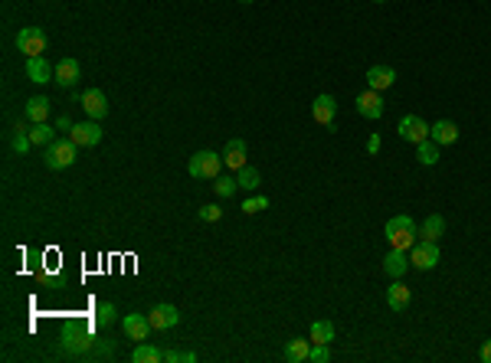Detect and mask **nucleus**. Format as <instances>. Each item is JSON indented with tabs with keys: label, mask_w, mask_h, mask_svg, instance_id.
I'll use <instances>...</instances> for the list:
<instances>
[{
	"label": "nucleus",
	"mask_w": 491,
	"mask_h": 363,
	"mask_svg": "<svg viewBox=\"0 0 491 363\" xmlns=\"http://www.w3.org/2000/svg\"><path fill=\"white\" fill-rule=\"evenodd\" d=\"M416 235H419V226L413 223V216H390L386 219V242H390V249H413V242H416Z\"/></svg>",
	"instance_id": "f257e3e1"
},
{
	"label": "nucleus",
	"mask_w": 491,
	"mask_h": 363,
	"mask_svg": "<svg viewBox=\"0 0 491 363\" xmlns=\"http://www.w3.org/2000/svg\"><path fill=\"white\" fill-rule=\"evenodd\" d=\"M223 167H226L223 154H216V150H197L190 157V164H187L190 177H197V180H216Z\"/></svg>",
	"instance_id": "f03ea898"
},
{
	"label": "nucleus",
	"mask_w": 491,
	"mask_h": 363,
	"mask_svg": "<svg viewBox=\"0 0 491 363\" xmlns=\"http://www.w3.org/2000/svg\"><path fill=\"white\" fill-rule=\"evenodd\" d=\"M75 150H79V144H75L73 138H56L50 148H46V167L50 171H66V167H73L75 164Z\"/></svg>",
	"instance_id": "7ed1b4c3"
},
{
	"label": "nucleus",
	"mask_w": 491,
	"mask_h": 363,
	"mask_svg": "<svg viewBox=\"0 0 491 363\" xmlns=\"http://www.w3.org/2000/svg\"><path fill=\"white\" fill-rule=\"evenodd\" d=\"M17 49H20L27 59H33V56H46V33L36 30V26H23V30L17 33Z\"/></svg>",
	"instance_id": "20e7f679"
},
{
	"label": "nucleus",
	"mask_w": 491,
	"mask_h": 363,
	"mask_svg": "<svg viewBox=\"0 0 491 363\" xmlns=\"http://www.w3.org/2000/svg\"><path fill=\"white\" fill-rule=\"evenodd\" d=\"M409 265L419 268V272H429V268H436V265H439V242H426V239L413 242V252H409Z\"/></svg>",
	"instance_id": "39448f33"
},
{
	"label": "nucleus",
	"mask_w": 491,
	"mask_h": 363,
	"mask_svg": "<svg viewBox=\"0 0 491 363\" xmlns=\"http://www.w3.org/2000/svg\"><path fill=\"white\" fill-rule=\"evenodd\" d=\"M396 134L406 141V144H423L429 138V125L419 115H403L400 125H396Z\"/></svg>",
	"instance_id": "423d86ee"
},
{
	"label": "nucleus",
	"mask_w": 491,
	"mask_h": 363,
	"mask_svg": "<svg viewBox=\"0 0 491 363\" xmlns=\"http://www.w3.org/2000/svg\"><path fill=\"white\" fill-rule=\"evenodd\" d=\"M354 105H357V115H361V118H367V121H377V118H384V92L363 88Z\"/></svg>",
	"instance_id": "0eeeda50"
},
{
	"label": "nucleus",
	"mask_w": 491,
	"mask_h": 363,
	"mask_svg": "<svg viewBox=\"0 0 491 363\" xmlns=\"http://www.w3.org/2000/svg\"><path fill=\"white\" fill-rule=\"evenodd\" d=\"M102 134H105V131L98 128V121H92V118L82 121V125H73V128H69V138H73L79 148H96L98 141H102Z\"/></svg>",
	"instance_id": "6e6552de"
},
{
	"label": "nucleus",
	"mask_w": 491,
	"mask_h": 363,
	"mask_svg": "<svg viewBox=\"0 0 491 363\" xmlns=\"http://www.w3.org/2000/svg\"><path fill=\"white\" fill-rule=\"evenodd\" d=\"M311 118L318 121L321 128H334V118H338V98L334 95H318L311 105Z\"/></svg>",
	"instance_id": "1a4fd4ad"
},
{
	"label": "nucleus",
	"mask_w": 491,
	"mask_h": 363,
	"mask_svg": "<svg viewBox=\"0 0 491 363\" xmlns=\"http://www.w3.org/2000/svg\"><path fill=\"white\" fill-rule=\"evenodd\" d=\"M148 320L154 331H171V327L181 324V311L174 308V304H158V308H151Z\"/></svg>",
	"instance_id": "9d476101"
},
{
	"label": "nucleus",
	"mask_w": 491,
	"mask_h": 363,
	"mask_svg": "<svg viewBox=\"0 0 491 363\" xmlns=\"http://www.w3.org/2000/svg\"><path fill=\"white\" fill-rule=\"evenodd\" d=\"M27 75L36 86H46V82H56V65H50L46 56H33V59H27Z\"/></svg>",
	"instance_id": "9b49d317"
},
{
	"label": "nucleus",
	"mask_w": 491,
	"mask_h": 363,
	"mask_svg": "<svg viewBox=\"0 0 491 363\" xmlns=\"http://www.w3.org/2000/svg\"><path fill=\"white\" fill-rule=\"evenodd\" d=\"M82 108H86V115L92 118V121H102V118L108 115V98L102 88H89V92H82Z\"/></svg>",
	"instance_id": "f8f14e48"
},
{
	"label": "nucleus",
	"mask_w": 491,
	"mask_h": 363,
	"mask_svg": "<svg viewBox=\"0 0 491 363\" xmlns=\"http://www.w3.org/2000/svg\"><path fill=\"white\" fill-rule=\"evenodd\" d=\"M121 324H125V334H128L131 341H138V343L148 341L151 331H154V327H151V320H148V314H125Z\"/></svg>",
	"instance_id": "ddd939ff"
},
{
	"label": "nucleus",
	"mask_w": 491,
	"mask_h": 363,
	"mask_svg": "<svg viewBox=\"0 0 491 363\" xmlns=\"http://www.w3.org/2000/svg\"><path fill=\"white\" fill-rule=\"evenodd\" d=\"M429 138L436 141L439 148H448V144L459 141V128H455V121L442 118V121H436V125H429Z\"/></svg>",
	"instance_id": "4468645a"
},
{
	"label": "nucleus",
	"mask_w": 491,
	"mask_h": 363,
	"mask_svg": "<svg viewBox=\"0 0 491 363\" xmlns=\"http://www.w3.org/2000/svg\"><path fill=\"white\" fill-rule=\"evenodd\" d=\"M50 111H53V102L46 95H33L30 102H27V108H23V118L30 121V125H40V121H46L50 118Z\"/></svg>",
	"instance_id": "2eb2a0df"
},
{
	"label": "nucleus",
	"mask_w": 491,
	"mask_h": 363,
	"mask_svg": "<svg viewBox=\"0 0 491 363\" xmlns=\"http://www.w3.org/2000/svg\"><path fill=\"white\" fill-rule=\"evenodd\" d=\"M409 298H413L409 285H406L403 278H393V285L386 288V304H390V311H406Z\"/></svg>",
	"instance_id": "dca6fc26"
},
{
	"label": "nucleus",
	"mask_w": 491,
	"mask_h": 363,
	"mask_svg": "<svg viewBox=\"0 0 491 363\" xmlns=\"http://www.w3.org/2000/svg\"><path fill=\"white\" fill-rule=\"evenodd\" d=\"M396 82V72L390 65H374V69H367V88H374V92H386V88Z\"/></svg>",
	"instance_id": "f3484780"
},
{
	"label": "nucleus",
	"mask_w": 491,
	"mask_h": 363,
	"mask_svg": "<svg viewBox=\"0 0 491 363\" xmlns=\"http://www.w3.org/2000/svg\"><path fill=\"white\" fill-rule=\"evenodd\" d=\"M223 164L229 167V171H243V167H245V141H239V138L226 141V148H223Z\"/></svg>",
	"instance_id": "a211bd4d"
},
{
	"label": "nucleus",
	"mask_w": 491,
	"mask_h": 363,
	"mask_svg": "<svg viewBox=\"0 0 491 363\" xmlns=\"http://www.w3.org/2000/svg\"><path fill=\"white\" fill-rule=\"evenodd\" d=\"M384 268H386V275L390 278H403L406 272H409V258H406L403 249H390L384 258Z\"/></svg>",
	"instance_id": "6ab92c4d"
},
{
	"label": "nucleus",
	"mask_w": 491,
	"mask_h": 363,
	"mask_svg": "<svg viewBox=\"0 0 491 363\" xmlns=\"http://www.w3.org/2000/svg\"><path fill=\"white\" fill-rule=\"evenodd\" d=\"M56 82H59L63 88H73L75 82H79V63L69 59V56L59 59V63H56Z\"/></svg>",
	"instance_id": "aec40b11"
},
{
	"label": "nucleus",
	"mask_w": 491,
	"mask_h": 363,
	"mask_svg": "<svg viewBox=\"0 0 491 363\" xmlns=\"http://www.w3.org/2000/svg\"><path fill=\"white\" fill-rule=\"evenodd\" d=\"M311 357V337H292L285 343V360L289 363H305Z\"/></svg>",
	"instance_id": "412c9836"
},
{
	"label": "nucleus",
	"mask_w": 491,
	"mask_h": 363,
	"mask_svg": "<svg viewBox=\"0 0 491 363\" xmlns=\"http://www.w3.org/2000/svg\"><path fill=\"white\" fill-rule=\"evenodd\" d=\"M442 233H446V219H442L439 213L426 216V223L419 226V239H426V242H439Z\"/></svg>",
	"instance_id": "4be33fe9"
},
{
	"label": "nucleus",
	"mask_w": 491,
	"mask_h": 363,
	"mask_svg": "<svg viewBox=\"0 0 491 363\" xmlns=\"http://www.w3.org/2000/svg\"><path fill=\"white\" fill-rule=\"evenodd\" d=\"M164 360V353L154 347V343H144L141 341L138 347H135V353H131V363H160Z\"/></svg>",
	"instance_id": "5701e85b"
},
{
	"label": "nucleus",
	"mask_w": 491,
	"mask_h": 363,
	"mask_svg": "<svg viewBox=\"0 0 491 363\" xmlns=\"http://www.w3.org/2000/svg\"><path fill=\"white\" fill-rule=\"evenodd\" d=\"M30 141H33V148H50L56 141V131L46 125V121H40V125H33L30 128Z\"/></svg>",
	"instance_id": "b1692460"
},
{
	"label": "nucleus",
	"mask_w": 491,
	"mask_h": 363,
	"mask_svg": "<svg viewBox=\"0 0 491 363\" xmlns=\"http://www.w3.org/2000/svg\"><path fill=\"white\" fill-rule=\"evenodd\" d=\"M89 334L86 331H79V327H66V334H63V347L66 350H86L89 347Z\"/></svg>",
	"instance_id": "393cba45"
},
{
	"label": "nucleus",
	"mask_w": 491,
	"mask_h": 363,
	"mask_svg": "<svg viewBox=\"0 0 491 363\" xmlns=\"http://www.w3.org/2000/svg\"><path fill=\"white\" fill-rule=\"evenodd\" d=\"M308 337H311V343H331L334 341V324L331 320H315Z\"/></svg>",
	"instance_id": "a878e982"
},
{
	"label": "nucleus",
	"mask_w": 491,
	"mask_h": 363,
	"mask_svg": "<svg viewBox=\"0 0 491 363\" xmlns=\"http://www.w3.org/2000/svg\"><path fill=\"white\" fill-rule=\"evenodd\" d=\"M236 180H239V187H243V190H252V193H256L259 183H262V173H259L256 167H249V164H245L243 171H236Z\"/></svg>",
	"instance_id": "bb28decb"
},
{
	"label": "nucleus",
	"mask_w": 491,
	"mask_h": 363,
	"mask_svg": "<svg viewBox=\"0 0 491 363\" xmlns=\"http://www.w3.org/2000/svg\"><path fill=\"white\" fill-rule=\"evenodd\" d=\"M416 157H419V164H426V167L439 164V144L432 138H426L423 144H416Z\"/></svg>",
	"instance_id": "cd10ccee"
},
{
	"label": "nucleus",
	"mask_w": 491,
	"mask_h": 363,
	"mask_svg": "<svg viewBox=\"0 0 491 363\" xmlns=\"http://www.w3.org/2000/svg\"><path fill=\"white\" fill-rule=\"evenodd\" d=\"M33 148V141H30V128H27V118H23V121H17V134H13V150H17V154H27V150Z\"/></svg>",
	"instance_id": "c85d7f7f"
},
{
	"label": "nucleus",
	"mask_w": 491,
	"mask_h": 363,
	"mask_svg": "<svg viewBox=\"0 0 491 363\" xmlns=\"http://www.w3.org/2000/svg\"><path fill=\"white\" fill-rule=\"evenodd\" d=\"M213 190H216V196H233V193L239 190V180H236V177H229V173H220V177H216V183H213Z\"/></svg>",
	"instance_id": "c756f323"
},
{
	"label": "nucleus",
	"mask_w": 491,
	"mask_h": 363,
	"mask_svg": "<svg viewBox=\"0 0 491 363\" xmlns=\"http://www.w3.org/2000/svg\"><path fill=\"white\" fill-rule=\"evenodd\" d=\"M96 324L98 327H108V324H115V304H98V311H96Z\"/></svg>",
	"instance_id": "7c9ffc66"
},
{
	"label": "nucleus",
	"mask_w": 491,
	"mask_h": 363,
	"mask_svg": "<svg viewBox=\"0 0 491 363\" xmlns=\"http://www.w3.org/2000/svg\"><path fill=\"white\" fill-rule=\"evenodd\" d=\"M164 360L167 363H197V353L193 350H167L164 353Z\"/></svg>",
	"instance_id": "2f4dec72"
},
{
	"label": "nucleus",
	"mask_w": 491,
	"mask_h": 363,
	"mask_svg": "<svg viewBox=\"0 0 491 363\" xmlns=\"http://www.w3.org/2000/svg\"><path fill=\"white\" fill-rule=\"evenodd\" d=\"M266 206H269V200H266V196H259V193H256V196H249V200H245V203H243V213H249V216H252V213H262Z\"/></svg>",
	"instance_id": "473e14b6"
},
{
	"label": "nucleus",
	"mask_w": 491,
	"mask_h": 363,
	"mask_svg": "<svg viewBox=\"0 0 491 363\" xmlns=\"http://www.w3.org/2000/svg\"><path fill=\"white\" fill-rule=\"evenodd\" d=\"M311 363H328L331 360V350H328V343H311Z\"/></svg>",
	"instance_id": "72a5a7b5"
},
{
	"label": "nucleus",
	"mask_w": 491,
	"mask_h": 363,
	"mask_svg": "<svg viewBox=\"0 0 491 363\" xmlns=\"http://www.w3.org/2000/svg\"><path fill=\"white\" fill-rule=\"evenodd\" d=\"M200 219H203V223H220V219H223V210H220L216 203H206L200 210Z\"/></svg>",
	"instance_id": "f704fd0d"
},
{
	"label": "nucleus",
	"mask_w": 491,
	"mask_h": 363,
	"mask_svg": "<svg viewBox=\"0 0 491 363\" xmlns=\"http://www.w3.org/2000/svg\"><path fill=\"white\" fill-rule=\"evenodd\" d=\"M367 150H370V154H377V150H380V138H377V134H370V141H367Z\"/></svg>",
	"instance_id": "c9c22d12"
},
{
	"label": "nucleus",
	"mask_w": 491,
	"mask_h": 363,
	"mask_svg": "<svg viewBox=\"0 0 491 363\" xmlns=\"http://www.w3.org/2000/svg\"><path fill=\"white\" fill-rule=\"evenodd\" d=\"M481 360L491 363V341H485V347H481Z\"/></svg>",
	"instance_id": "e433bc0d"
},
{
	"label": "nucleus",
	"mask_w": 491,
	"mask_h": 363,
	"mask_svg": "<svg viewBox=\"0 0 491 363\" xmlns=\"http://www.w3.org/2000/svg\"><path fill=\"white\" fill-rule=\"evenodd\" d=\"M239 3H252V0H239Z\"/></svg>",
	"instance_id": "4c0bfd02"
},
{
	"label": "nucleus",
	"mask_w": 491,
	"mask_h": 363,
	"mask_svg": "<svg viewBox=\"0 0 491 363\" xmlns=\"http://www.w3.org/2000/svg\"><path fill=\"white\" fill-rule=\"evenodd\" d=\"M374 3H386V0H374Z\"/></svg>",
	"instance_id": "58836bf2"
}]
</instances>
